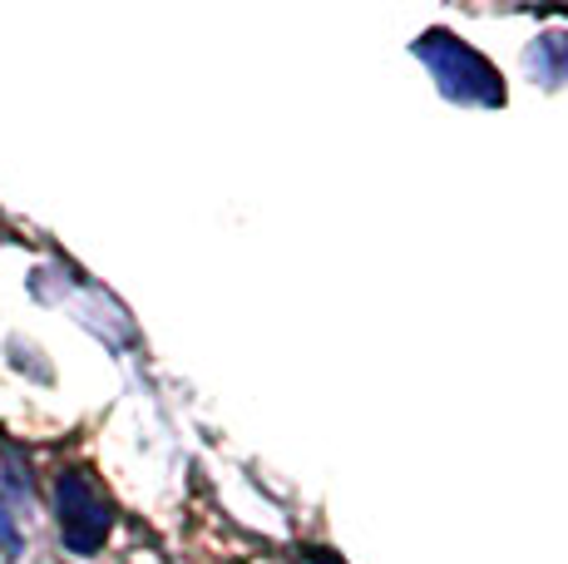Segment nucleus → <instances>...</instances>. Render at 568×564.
<instances>
[{"instance_id": "nucleus-1", "label": "nucleus", "mask_w": 568, "mask_h": 564, "mask_svg": "<svg viewBox=\"0 0 568 564\" xmlns=\"http://www.w3.org/2000/svg\"><path fill=\"white\" fill-rule=\"evenodd\" d=\"M410 50H415V60H425V70L435 74L445 100L479 104V110H499V104H505V80H499V70L479 56V50H469L460 36H450V30H425Z\"/></svg>"}, {"instance_id": "nucleus-2", "label": "nucleus", "mask_w": 568, "mask_h": 564, "mask_svg": "<svg viewBox=\"0 0 568 564\" xmlns=\"http://www.w3.org/2000/svg\"><path fill=\"white\" fill-rule=\"evenodd\" d=\"M54 520H60V540L70 555H100L114 530V510L84 471H64L54 481Z\"/></svg>"}, {"instance_id": "nucleus-3", "label": "nucleus", "mask_w": 568, "mask_h": 564, "mask_svg": "<svg viewBox=\"0 0 568 564\" xmlns=\"http://www.w3.org/2000/svg\"><path fill=\"white\" fill-rule=\"evenodd\" d=\"M529 70L539 74L544 84H564L568 80V36L554 30V36L534 40V46H529Z\"/></svg>"}, {"instance_id": "nucleus-4", "label": "nucleus", "mask_w": 568, "mask_h": 564, "mask_svg": "<svg viewBox=\"0 0 568 564\" xmlns=\"http://www.w3.org/2000/svg\"><path fill=\"white\" fill-rule=\"evenodd\" d=\"M0 550H6V555L20 550V530H16V520L6 515V505H0Z\"/></svg>"}]
</instances>
